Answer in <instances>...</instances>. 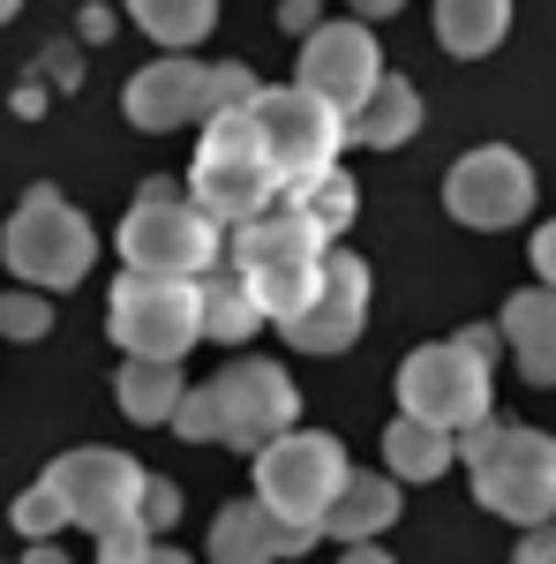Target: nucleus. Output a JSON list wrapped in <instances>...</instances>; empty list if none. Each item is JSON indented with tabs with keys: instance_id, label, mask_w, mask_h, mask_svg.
Returning <instances> with one entry per match:
<instances>
[{
	"instance_id": "1a4fd4ad",
	"label": "nucleus",
	"mask_w": 556,
	"mask_h": 564,
	"mask_svg": "<svg viewBox=\"0 0 556 564\" xmlns=\"http://www.w3.org/2000/svg\"><path fill=\"white\" fill-rule=\"evenodd\" d=\"M249 129H257L271 174H279V196L301 188V181H316V174H331V159L346 151L339 113H331L316 90H301V84H279V90L257 84V98H249Z\"/></svg>"
},
{
	"instance_id": "c9c22d12",
	"label": "nucleus",
	"mask_w": 556,
	"mask_h": 564,
	"mask_svg": "<svg viewBox=\"0 0 556 564\" xmlns=\"http://www.w3.org/2000/svg\"><path fill=\"white\" fill-rule=\"evenodd\" d=\"M23 564H68V550H53V542H31V557Z\"/></svg>"
},
{
	"instance_id": "a211bd4d",
	"label": "nucleus",
	"mask_w": 556,
	"mask_h": 564,
	"mask_svg": "<svg viewBox=\"0 0 556 564\" xmlns=\"http://www.w3.org/2000/svg\"><path fill=\"white\" fill-rule=\"evenodd\" d=\"M504 347L526 384H556V286H526L504 302Z\"/></svg>"
},
{
	"instance_id": "0eeeda50",
	"label": "nucleus",
	"mask_w": 556,
	"mask_h": 564,
	"mask_svg": "<svg viewBox=\"0 0 556 564\" xmlns=\"http://www.w3.org/2000/svg\"><path fill=\"white\" fill-rule=\"evenodd\" d=\"M257 98V76L241 61H151L143 76H129L121 90V113L135 129L166 135V129H188V121H211L226 106H249Z\"/></svg>"
},
{
	"instance_id": "20e7f679",
	"label": "nucleus",
	"mask_w": 556,
	"mask_h": 564,
	"mask_svg": "<svg viewBox=\"0 0 556 564\" xmlns=\"http://www.w3.org/2000/svg\"><path fill=\"white\" fill-rule=\"evenodd\" d=\"M121 271H159V279H204L226 257V226L173 181H143V196L121 218Z\"/></svg>"
},
{
	"instance_id": "f03ea898",
	"label": "nucleus",
	"mask_w": 556,
	"mask_h": 564,
	"mask_svg": "<svg viewBox=\"0 0 556 564\" xmlns=\"http://www.w3.org/2000/svg\"><path fill=\"white\" fill-rule=\"evenodd\" d=\"M459 459L473 475V497L512 527H542L556 520V436L519 430V422H473L459 430Z\"/></svg>"
},
{
	"instance_id": "39448f33",
	"label": "nucleus",
	"mask_w": 556,
	"mask_h": 564,
	"mask_svg": "<svg viewBox=\"0 0 556 564\" xmlns=\"http://www.w3.org/2000/svg\"><path fill=\"white\" fill-rule=\"evenodd\" d=\"M106 332L121 354L143 361H181L204 339V279H159V271H121L106 294Z\"/></svg>"
},
{
	"instance_id": "4468645a",
	"label": "nucleus",
	"mask_w": 556,
	"mask_h": 564,
	"mask_svg": "<svg viewBox=\"0 0 556 564\" xmlns=\"http://www.w3.org/2000/svg\"><path fill=\"white\" fill-rule=\"evenodd\" d=\"M361 324H369V263L353 257V249H324V279H316V294L279 324L301 354H346L361 339Z\"/></svg>"
},
{
	"instance_id": "f257e3e1",
	"label": "nucleus",
	"mask_w": 556,
	"mask_h": 564,
	"mask_svg": "<svg viewBox=\"0 0 556 564\" xmlns=\"http://www.w3.org/2000/svg\"><path fill=\"white\" fill-rule=\"evenodd\" d=\"M324 249H331V234L301 212V204H286V196L263 204L257 218H241V226H226V257H233L241 279H249L263 324H286V316L316 294V279H324Z\"/></svg>"
},
{
	"instance_id": "412c9836",
	"label": "nucleus",
	"mask_w": 556,
	"mask_h": 564,
	"mask_svg": "<svg viewBox=\"0 0 556 564\" xmlns=\"http://www.w3.org/2000/svg\"><path fill=\"white\" fill-rule=\"evenodd\" d=\"M451 459H459L451 430H428V422H414V414H399V422L384 430V475L391 481H436Z\"/></svg>"
},
{
	"instance_id": "473e14b6",
	"label": "nucleus",
	"mask_w": 556,
	"mask_h": 564,
	"mask_svg": "<svg viewBox=\"0 0 556 564\" xmlns=\"http://www.w3.org/2000/svg\"><path fill=\"white\" fill-rule=\"evenodd\" d=\"M286 31H316V0H286Z\"/></svg>"
},
{
	"instance_id": "5701e85b",
	"label": "nucleus",
	"mask_w": 556,
	"mask_h": 564,
	"mask_svg": "<svg viewBox=\"0 0 556 564\" xmlns=\"http://www.w3.org/2000/svg\"><path fill=\"white\" fill-rule=\"evenodd\" d=\"M257 324H263V308H257V294H249V279H241V271L204 279V339H218V347H241Z\"/></svg>"
},
{
	"instance_id": "c85d7f7f",
	"label": "nucleus",
	"mask_w": 556,
	"mask_h": 564,
	"mask_svg": "<svg viewBox=\"0 0 556 564\" xmlns=\"http://www.w3.org/2000/svg\"><path fill=\"white\" fill-rule=\"evenodd\" d=\"M173 512H181V489H173V481H143V505H135V527H143V534H159V527H173Z\"/></svg>"
},
{
	"instance_id": "6ab92c4d",
	"label": "nucleus",
	"mask_w": 556,
	"mask_h": 564,
	"mask_svg": "<svg viewBox=\"0 0 556 564\" xmlns=\"http://www.w3.org/2000/svg\"><path fill=\"white\" fill-rule=\"evenodd\" d=\"M391 520H399V481L391 475H353V467H346L339 497L324 505V534H331V542H377Z\"/></svg>"
},
{
	"instance_id": "c756f323",
	"label": "nucleus",
	"mask_w": 556,
	"mask_h": 564,
	"mask_svg": "<svg viewBox=\"0 0 556 564\" xmlns=\"http://www.w3.org/2000/svg\"><path fill=\"white\" fill-rule=\"evenodd\" d=\"M143 550H151V534H143V527H106V534H98V564H135L143 557Z\"/></svg>"
},
{
	"instance_id": "7ed1b4c3",
	"label": "nucleus",
	"mask_w": 556,
	"mask_h": 564,
	"mask_svg": "<svg viewBox=\"0 0 556 564\" xmlns=\"http://www.w3.org/2000/svg\"><path fill=\"white\" fill-rule=\"evenodd\" d=\"M489 354H497V332H459V339H436V347H414L399 361V406L428 422V430H473L489 422L497 406V377H489Z\"/></svg>"
},
{
	"instance_id": "2f4dec72",
	"label": "nucleus",
	"mask_w": 556,
	"mask_h": 564,
	"mask_svg": "<svg viewBox=\"0 0 556 564\" xmlns=\"http://www.w3.org/2000/svg\"><path fill=\"white\" fill-rule=\"evenodd\" d=\"M534 271H542V286H556V218L534 234Z\"/></svg>"
},
{
	"instance_id": "b1692460",
	"label": "nucleus",
	"mask_w": 556,
	"mask_h": 564,
	"mask_svg": "<svg viewBox=\"0 0 556 564\" xmlns=\"http://www.w3.org/2000/svg\"><path fill=\"white\" fill-rule=\"evenodd\" d=\"M129 15L151 31L159 45H204L211 39V23H218V0H129Z\"/></svg>"
},
{
	"instance_id": "9d476101",
	"label": "nucleus",
	"mask_w": 556,
	"mask_h": 564,
	"mask_svg": "<svg viewBox=\"0 0 556 564\" xmlns=\"http://www.w3.org/2000/svg\"><path fill=\"white\" fill-rule=\"evenodd\" d=\"M339 481H346V452L324 430H286L257 452V505H271L294 527L324 534V505L339 497Z\"/></svg>"
},
{
	"instance_id": "a878e982",
	"label": "nucleus",
	"mask_w": 556,
	"mask_h": 564,
	"mask_svg": "<svg viewBox=\"0 0 556 564\" xmlns=\"http://www.w3.org/2000/svg\"><path fill=\"white\" fill-rule=\"evenodd\" d=\"M45 332H53V302H45V286L0 294V339H45Z\"/></svg>"
},
{
	"instance_id": "ddd939ff",
	"label": "nucleus",
	"mask_w": 556,
	"mask_h": 564,
	"mask_svg": "<svg viewBox=\"0 0 556 564\" xmlns=\"http://www.w3.org/2000/svg\"><path fill=\"white\" fill-rule=\"evenodd\" d=\"M444 212L459 226H481V234H504L534 212V166L519 159L512 143H481L467 151L451 174H444Z\"/></svg>"
},
{
	"instance_id": "423d86ee",
	"label": "nucleus",
	"mask_w": 556,
	"mask_h": 564,
	"mask_svg": "<svg viewBox=\"0 0 556 564\" xmlns=\"http://www.w3.org/2000/svg\"><path fill=\"white\" fill-rule=\"evenodd\" d=\"M188 196H196L218 226H241V218H257L263 204H279V174H271V159H263L257 129H249V106H226V113L204 121Z\"/></svg>"
},
{
	"instance_id": "393cba45",
	"label": "nucleus",
	"mask_w": 556,
	"mask_h": 564,
	"mask_svg": "<svg viewBox=\"0 0 556 564\" xmlns=\"http://www.w3.org/2000/svg\"><path fill=\"white\" fill-rule=\"evenodd\" d=\"M286 204H301V212H308L324 234H331V241H339L346 226H353V204H361V196H353V181L331 166V174H316V181H301V188H286Z\"/></svg>"
},
{
	"instance_id": "7c9ffc66",
	"label": "nucleus",
	"mask_w": 556,
	"mask_h": 564,
	"mask_svg": "<svg viewBox=\"0 0 556 564\" xmlns=\"http://www.w3.org/2000/svg\"><path fill=\"white\" fill-rule=\"evenodd\" d=\"M512 564H556V527L542 520L534 534H526V542H519V557H512Z\"/></svg>"
},
{
	"instance_id": "9b49d317",
	"label": "nucleus",
	"mask_w": 556,
	"mask_h": 564,
	"mask_svg": "<svg viewBox=\"0 0 556 564\" xmlns=\"http://www.w3.org/2000/svg\"><path fill=\"white\" fill-rule=\"evenodd\" d=\"M211 406H218V444L233 452H263L271 436H286L301 422V391L279 361H226L211 377Z\"/></svg>"
},
{
	"instance_id": "4be33fe9",
	"label": "nucleus",
	"mask_w": 556,
	"mask_h": 564,
	"mask_svg": "<svg viewBox=\"0 0 556 564\" xmlns=\"http://www.w3.org/2000/svg\"><path fill=\"white\" fill-rule=\"evenodd\" d=\"M113 399H121L129 422H173V406H181V369H173V361H143V354H129L121 377H113Z\"/></svg>"
},
{
	"instance_id": "f8f14e48",
	"label": "nucleus",
	"mask_w": 556,
	"mask_h": 564,
	"mask_svg": "<svg viewBox=\"0 0 556 564\" xmlns=\"http://www.w3.org/2000/svg\"><path fill=\"white\" fill-rule=\"evenodd\" d=\"M45 489L61 497V512L90 534H106V527H129L135 505H143V467H135L129 452H106V444H84V452H61L53 467H45Z\"/></svg>"
},
{
	"instance_id": "aec40b11",
	"label": "nucleus",
	"mask_w": 556,
	"mask_h": 564,
	"mask_svg": "<svg viewBox=\"0 0 556 564\" xmlns=\"http://www.w3.org/2000/svg\"><path fill=\"white\" fill-rule=\"evenodd\" d=\"M504 31H512V0H436V39H444V53H459V61L497 53Z\"/></svg>"
},
{
	"instance_id": "f704fd0d",
	"label": "nucleus",
	"mask_w": 556,
	"mask_h": 564,
	"mask_svg": "<svg viewBox=\"0 0 556 564\" xmlns=\"http://www.w3.org/2000/svg\"><path fill=\"white\" fill-rule=\"evenodd\" d=\"M346 8H353V15H399L406 0H346Z\"/></svg>"
},
{
	"instance_id": "f3484780",
	"label": "nucleus",
	"mask_w": 556,
	"mask_h": 564,
	"mask_svg": "<svg viewBox=\"0 0 556 564\" xmlns=\"http://www.w3.org/2000/svg\"><path fill=\"white\" fill-rule=\"evenodd\" d=\"M339 129H346V143H361V151H399L406 135L422 129V90L406 84V76H377L369 98L346 113Z\"/></svg>"
},
{
	"instance_id": "cd10ccee",
	"label": "nucleus",
	"mask_w": 556,
	"mask_h": 564,
	"mask_svg": "<svg viewBox=\"0 0 556 564\" xmlns=\"http://www.w3.org/2000/svg\"><path fill=\"white\" fill-rule=\"evenodd\" d=\"M166 430H181L188 444H218V406H211V384L181 391V406H173V422H166Z\"/></svg>"
},
{
	"instance_id": "e433bc0d",
	"label": "nucleus",
	"mask_w": 556,
	"mask_h": 564,
	"mask_svg": "<svg viewBox=\"0 0 556 564\" xmlns=\"http://www.w3.org/2000/svg\"><path fill=\"white\" fill-rule=\"evenodd\" d=\"M135 564H188V557H181V550H166V542H151V550H143Z\"/></svg>"
},
{
	"instance_id": "6e6552de",
	"label": "nucleus",
	"mask_w": 556,
	"mask_h": 564,
	"mask_svg": "<svg viewBox=\"0 0 556 564\" xmlns=\"http://www.w3.org/2000/svg\"><path fill=\"white\" fill-rule=\"evenodd\" d=\"M0 257L15 279H31V286H76L98 257V234H90V218L61 196V188H31L15 212H8V234H0Z\"/></svg>"
},
{
	"instance_id": "2eb2a0df",
	"label": "nucleus",
	"mask_w": 556,
	"mask_h": 564,
	"mask_svg": "<svg viewBox=\"0 0 556 564\" xmlns=\"http://www.w3.org/2000/svg\"><path fill=\"white\" fill-rule=\"evenodd\" d=\"M377 76H384V53H377V39H369V23H316L308 45H301V68H294V84L316 90L339 121L369 98Z\"/></svg>"
},
{
	"instance_id": "dca6fc26",
	"label": "nucleus",
	"mask_w": 556,
	"mask_h": 564,
	"mask_svg": "<svg viewBox=\"0 0 556 564\" xmlns=\"http://www.w3.org/2000/svg\"><path fill=\"white\" fill-rule=\"evenodd\" d=\"M316 527H294L279 520L271 505H226L211 520V564H279V557H308Z\"/></svg>"
},
{
	"instance_id": "4c0bfd02",
	"label": "nucleus",
	"mask_w": 556,
	"mask_h": 564,
	"mask_svg": "<svg viewBox=\"0 0 556 564\" xmlns=\"http://www.w3.org/2000/svg\"><path fill=\"white\" fill-rule=\"evenodd\" d=\"M15 8H23V0H0V23H8V15H15Z\"/></svg>"
},
{
	"instance_id": "72a5a7b5",
	"label": "nucleus",
	"mask_w": 556,
	"mask_h": 564,
	"mask_svg": "<svg viewBox=\"0 0 556 564\" xmlns=\"http://www.w3.org/2000/svg\"><path fill=\"white\" fill-rule=\"evenodd\" d=\"M346 564H391L377 542H346Z\"/></svg>"
},
{
	"instance_id": "bb28decb",
	"label": "nucleus",
	"mask_w": 556,
	"mask_h": 564,
	"mask_svg": "<svg viewBox=\"0 0 556 564\" xmlns=\"http://www.w3.org/2000/svg\"><path fill=\"white\" fill-rule=\"evenodd\" d=\"M61 527H68V512H61V497H53L45 481L15 497V534H23V542H45V534H61Z\"/></svg>"
}]
</instances>
